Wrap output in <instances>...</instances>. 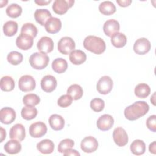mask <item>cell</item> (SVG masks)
<instances>
[{"label":"cell","mask_w":156,"mask_h":156,"mask_svg":"<svg viewBox=\"0 0 156 156\" xmlns=\"http://www.w3.org/2000/svg\"><path fill=\"white\" fill-rule=\"evenodd\" d=\"M149 110V106L145 101H136L126 107L124 114L129 121H135L145 115Z\"/></svg>","instance_id":"cell-1"},{"label":"cell","mask_w":156,"mask_h":156,"mask_svg":"<svg viewBox=\"0 0 156 156\" xmlns=\"http://www.w3.org/2000/svg\"><path fill=\"white\" fill-rule=\"evenodd\" d=\"M83 45L85 49L96 54H102L106 48L104 40L94 35L87 37L83 40Z\"/></svg>","instance_id":"cell-2"},{"label":"cell","mask_w":156,"mask_h":156,"mask_svg":"<svg viewBox=\"0 0 156 156\" xmlns=\"http://www.w3.org/2000/svg\"><path fill=\"white\" fill-rule=\"evenodd\" d=\"M30 66L35 69L41 70L45 68L49 62V58L46 53L37 52L32 54L29 57Z\"/></svg>","instance_id":"cell-3"},{"label":"cell","mask_w":156,"mask_h":156,"mask_svg":"<svg viewBox=\"0 0 156 156\" xmlns=\"http://www.w3.org/2000/svg\"><path fill=\"white\" fill-rule=\"evenodd\" d=\"M57 47L60 53L68 55L74 50L76 44L74 41L71 37H64L59 40Z\"/></svg>","instance_id":"cell-4"},{"label":"cell","mask_w":156,"mask_h":156,"mask_svg":"<svg viewBox=\"0 0 156 156\" xmlns=\"http://www.w3.org/2000/svg\"><path fill=\"white\" fill-rule=\"evenodd\" d=\"M113 80L108 76L101 77L98 80L96 88L98 91L102 94H107L109 93L113 88Z\"/></svg>","instance_id":"cell-5"},{"label":"cell","mask_w":156,"mask_h":156,"mask_svg":"<svg viewBox=\"0 0 156 156\" xmlns=\"http://www.w3.org/2000/svg\"><path fill=\"white\" fill-rule=\"evenodd\" d=\"M35 80L30 75H24L19 79L18 87L20 90L23 92L31 91L35 89Z\"/></svg>","instance_id":"cell-6"},{"label":"cell","mask_w":156,"mask_h":156,"mask_svg":"<svg viewBox=\"0 0 156 156\" xmlns=\"http://www.w3.org/2000/svg\"><path fill=\"white\" fill-rule=\"evenodd\" d=\"M74 3V0H55L52 5L53 11L58 15L66 13Z\"/></svg>","instance_id":"cell-7"},{"label":"cell","mask_w":156,"mask_h":156,"mask_svg":"<svg viewBox=\"0 0 156 156\" xmlns=\"http://www.w3.org/2000/svg\"><path fill=\"white\" fill-rule=\"evenodd\" d=\"M133 48L136 54L144 55L150 51L151 48V44L147 38H140L135 41Z\"/></svg>","instance_id":"cell-8"},{"label":"cell","mask_w":156,"mask_h":156,"mask_svg":"<svg viewBox=\"0 0 156 156\" xmlns=\"http://www.w3.org/2000/svg\"><path fill=\"white\" fill-rule=\"evenodd\" d=\"M80 147L84 152L92 153L97 150L98 147V142L94 137L88 136L82 140Z\"/></svg>","instance_id":"cell-9"},{"label":"cell","mask_w":156,"mask_h":156,"mask_svg":"<svg viewBox=\"0 0 156 156\" xmlns=\"http://www.w3.org/2000/svg\"><path fill=\"white\" fill-rule=\"evenodd\" d=\"M113 138L116 144L120 147L126 145L129 140L127 132L121 127H116L114 129L113 132Z\"/></svg>","instance_id":"cell-10"},{"label":"cell","mask_w":156,"mask_h":156,"mask_svg":"<svg viewBox=\"0 0 156 156\" xmlns=\"http://www.w3.org/2000/svg\"><path fill=\"white\" fill-rule=\"evenodd\" d=\"M29 133L34 138H40L44 135L47 132L46 125L41 121L32 123L29 127Z\"/></svg>","instance_id":"cell-11"},{"label":"cell","mask_w":156,"mask_h":156,"mask_svg":"<svg viewBox=\"0 0 156 156\" xmlns=\"http://www.w3.org/2000/svg\"><path fill=\"white\" fill-rule=\"evenodd\" d=\"M40 85L41 89L44 91L51 93L55 89L57 85V82L53 76L46 75L41 79Z\"/></svg>","instance_id":"cell-12"},{"label":"cell","mask_w":156,"mask_h":156,"mask_svg":"<svg viewBox=\"0 0 156 156\" xmlns=\"http://www.w3.org/2000/svg\"><path fill=\"white\" fill-rule=\"evenodd\" d=\"M33 38H34L27 34L21 33L16 39V44L17 47L21 50H28L33 46Z\"/></svg>","instance_id":"cell-13"},{"label":"cell","mask_w":156,"mask_h":156,"mask_svg":"<svg viewBox=\"0 0 156 156\" xmlns=\"http://www.w3.org/2000/svg\"><path fill=\"white\" fill-rule=\"evenodd\" d=\"M114 119L113 118L108 115L104 114L101 116L96 122L98 128L102 131H107L110 130L113 126Z\"/></svg>","instance_id":"cell-14"},{"label":"cell","mask_w":156,"mask_h":156,"mask_svg":"<svg viewBox=\"0 0 156 156\" xmlns=\"http://www.w3.org/2000/svg\"><path fill=\"white\" fill-rule=\"evenodd\" d=\"M16 118L15 111L10 107H4L0 110V120L2 124H9Z\"/></svg>","instance_id":"cell-15"},{"label":"cell","mask_w":156,"mask_h":156,"mask_svg":"<svg viewBox=\"0 0 156 156\" xmlns=\"http://www.w3.org/2000/svg\"><path fill=\"white\" fill-rule=\"evenodd\" d=\"M37 47L40 52L46 54L52 52L54 49V42L50 37L44 36L38 40Z\"/></svg>","instance_id":"cell-16"},{"label":"cell","mask_w":156,"mask_h":156,"mask_svg":"<svg viewBox=\"0 0 156 156\" xmlns=\"http://www.w3.org/2000/svg\"><path fill=\"white\" fill-rule=\"evenodd\" d=\"M9 136L11 139L23 141L26 136L25 128L21 124H16L10 129Z\"/></svg>","instance_id":"cell-17"},{"label":"cell","mask_w":156,"mask_h":156,"mask_svg":"<svg viewBox=\"0 0 156 156\" xmlns=\"http://www.w3.org/2000/svg\"><path fill=\"white\" fill-rule=\"evenodd\" d=\"M119 28L120 26L118 21L111 19L105 22L103 26V30L107 36L111 37L113 34L119 32Z\"/></svg>","instance_id":"cell-18"},{"label":"cell","mask_w":156,"mask_h":156,"mask_svg":"<svg viewBox=\"0 0 156 156\" xmlns=\"http://www.w3.org/2000/svg\"><path fill=\"white\" fill-rule=\"evenodd\" d=\"M44 27L47 32L49 34H56L62 28V22L60 19L55 17H51L45 23Z\"/></svg>","instance_id":"cell-19"},{"label":"cell","mask_w":156,"mask_h":156,"mask_svg":"<svg viewBox=\"0 0 156 156\" xmlns=\"http://www.w3.org/2000/svg\"><path fill=\"white\" fill-rule=\"evenodd\" d=\"M52 17L51 12L44 9H37L34 13V18L35 21L41 26H44L46 22Z\"/></svg>","instance_id":"cell-20"},{"label":"cell","mask_w":156,"mask_h":156,"mask_svg":"<svg viewBox=\"0 0 156 156\" xmlns=\"http://www.w3.org/2000/svg\"><path fill=\"white\" fill-rule=\"evenodd\" d=\"M37 149L41 154H49L54 151V144L51 140L44 139L37 143Z\"/></svg>","instance_id":"cell-21"},{"label":"cell","mask_w":156,"mask_h":156,"mask_svg":"<svg viewBox=\"0 0 156 156\" xmlns=\"http://www.w3.org/2000/svg\"><path fill=\"white\" fill-rule=\"evenodd\" d=\"M49 123L53 130L58 131L64 127L65 119L58 114H53L49 118Z\"/></svg>","instance_id":"cell-22"},{"label":"cell","mask_w":156,"mask_h":156,"mask_svg":"<svg viewBox=\"0 0 156 156\" xmlns=\"http://www.w3.org/2000/svg\"><path fill=\"white\" fill-rule=\"evenodd\" d=\"M70 62L76 65H81L86 61L87 55L85 53L81 50H74L69 54Z\"/></svg>","instance_id":"cell-23"},{"label":"cell","mask_w":156,"mask_h":156,"mask_svg":"<svg viewBox=\"0 0 156 156\" xmlns=\"http://www.w3.org/2000/svg\"><path fill=\"white\" fill-rule=\"evenodd\" d=\"M4 149L7 154H16L21 151V144L20 143V141L13 139L8 141L5 144Z\"/></svg>","instance_id":"cell-24"},{"label":"cell","mask_w":156,"mask_h":156,"mask_svg":"<svg viewBox=\"0 0 156 156\" xmlns=\"http://www.w3.org/2000/svg\"><path fill=\"white\" fill-rule=\"evenodd\" d=\"M130 149L134 155H141L146 151V144L143 140H135L131 143Z\"/></svg>","instance_id":"cell-25"},{"label":"cell","mask_w":156,"mask_h":156,"mask_svg":"<svg viewBox=\"0 0 156 156\" xmlns=\"http://www.w3.org/2000/svg\"><path fill=\"white\" fill-rule=\"evenodd\" d=\"M111 43L113 46L117 48H122L127 43V37L122 33H115L111 37Z\"/></svg>","instance_id":"cell-26"},{"label":"cell","mask_w":156,"mask_h":156,"mask_svg":"<svg viewBox=\"0 0 156 156\" xmlns=\"http://www.w3.org/2000/svg\"><path fill=\"white\" fill-rule=\"evenodd\" d=\"M52 68L57 73H63L68 68V63L63 58H57L52 63Z\"/></svg>","instance_id":"cell-27"},{"label":"cell","mask_w":156,"mask_h":156,"mask_svg":"<svg viewBox=\"0 0 156 156\" xmlns=\"http://www.w3.org/2000/svg\"><path fill=\"white\" fill-rule=\"evenodd\" d=\"M116 10V9L115 4L110 1H104L99 5V12L105 15H112L115 13Z\"/></svg>","instance_id":"cell-28"},{"label":"cell","mask_w":156,"mask_h":156,"mask_svg":"<svg viewBox=\"0 0 156 156\" xmlns=\"http://www.w3.org/2000/svg\"><path fill=\"white\" fill-rule=\"evenodd\" d=\"M18 24L14 21H8L3 26V32L5 35L12 37L15 35L18 31Z\"/></svg>","instance_id":"cell-29"},{"label":"cell","mask_w":156,"mask_h":156,"mask_svg":"<svg viewBox=\"0 0 156 156\" xmlns=\"http://www.w3.org/2000/svg\"><path fill=\"white\" fill-rule=\"evenodd\" d=\"M135 94L140 98H146L151 93L149 86L144 83L138 84L135 88Z\"/></svg>","instance_id":"cell-30"},{"label":"cell","mask_w":156,"mask_h":156,"mask_svg":"<svg viewBox=\"0 0 156 156\" xmlns=\"http://www.w3.org/2000/svg\"><path fill=\"white\" fill-rule=\"evenodd\" d=\"M38 113L37 109L34 106L26 105L24 107L21 112V116L23 119L29 121L35 118Z\"/></svg>","instance_id":"cell-31"},{"label":"cell","mask_w":156,"mask_h":156,"mask_svg":"<svg viewBox=\"0 0 156 156\" xmlns=\"http://www.w3.org/2000/svg\"><path fill=\"white\" fill-rule=\"evenodd\" d=\"M82 88L78 84H73L67 90V94L71 96L73 100H78L83 96Z\"/></svg>","instance_id":"cell-32"},{"label":"cell","mask_w":156,"mask_h":156,"mask_svg":"<svg viewBox=\"0 0 156 156\" xmlns=\"http://www.w3.org/2000/svg\"><path fill=\"white\" fill-rule=\"evenodd\" d=\"M1 89L4 91H11L15 88V81L13 78L9 76H5L1 79Z\"/></svg>","instance_id":"cell-33"},{"label":"cell","mask_w":156,"mask_h":156,"mask_svg":"<svg viewBox=\"0 0 156 156\" xmlns=\"http://www.w3.org/2000/svg\"><path fill=\"white\" fill-rule=\"evenodd\" d=\"M22 13L21 7L17 4H12L9 5L6 9L7 15L12 18H16L19 17Z\"/></svg>","instance_id":"cell-34"},{"label":"cell","mask_w":156,"mask_h":156,"mask_svg":"<svg viewBox=\"0 0 156 156\" xmlns=\"http://www.w3.org/2000/svg\"><path fill=\"white\" fill-rule=\"evenodd\" d=\"M21 33L27 34L32 38H34L37 35L38 30L34 24L27 23L23 25L21 29Z\"/></svg>","instance_id":"cell-35"},{"label":"cell","mask_w":156,"mask_h":156,"mask_svg":"<svg viewBox=\"0 0 156 156\" xmlns=\"http://www.w3.org/2000/svg\"><path fill=\"white\" fill-rule=\"evenodd\" d=\"M7 59L9 63L13 65H18L23 60V54L18 51H12L8 54Z\"/></svg>","instance_id":"cell-36"},{"label":"cell","mask_w":156,"mask_h":156,"mask_svg":"<svg viewBox=\"0 0 156 156\" xmlns=\"http://www.w3.org/2000/svg\"><path fill=\"white\" fill-rule=\"evenodd\" d=\"M40 99L38 95L34 93L26 94L23 98V104L26 105L35 106L40 103Z\"/></svg>","instance_id":"cell-37"},{"label":"cell","mask_w":156,"mask_h":156,"mask_svg":"<svg viewBox=\"0 0 156 156\" xmlns=\"http://www.w3.org/2000/svg\"><path fill=\"white\" fill-rule=\"evenodd\" d=\"M74 145V142L73 140L66 138L62 140L58 146V151L60 153L63 154L67 150L71 149Z\"/></svg>","instance_id":"cell-38"},{"label":"cell","mask_w":156,"mask_h":156,"mask_svg":"<svg viewBox=\"0 0 156 156\" xmlns=\"http://www.w3.org/2000/svg\"><path fill=\"white\" fill-rule=\"evenodd\" d=\"M105 106L104 101L101 98H94L90 102V107L95 112H101Z\"/></svg>","instance_id":"cell-39"},{"label":"cell","mask_w":156,"mask_h":156,"mask_svg":"<svg viewBox=\"0 0 156 156\" xmlns=\"http://www.w3.org/2000/svg\"><path fill=\"white\" fill-rule=\"evenodd\" d=\"M73 100V98L69 94H63L58 98L57 101V104L60 107L66 108L72 104Z\"/></svg>","instance_id":"cell-40"},{"label":"cell","mask_w":156,"mask_h":156,"mask_svg":"<svg viewBox=\"0 0 156 156\" xmlns=\"http://www.w3.org/2000/svg\"><path fill=\"white\" fill-rule=\"evenodd\" d=\"M146 126L147 128L154 132H156V115H153L148 117L146 120Z\"/></svg>","instance_id":"cell-41"},{"label":"cell","mask_w":156,"mask_h":156,"mask_svg":"<svg viewBox=\"0 0 156 156\" xmlns=\"http://www.w3.org/2000/svg\"><path fill=\"white\" fill-rule=\"evenodd\" d=\"M116 2L120 7H126L130 5V4L132 3V1L131 0H117Z\"/></svg>","instance_id":"cell-42"},{"label":"cell","mask_w":156,"mask_h":156,"mask_svg":"<svg viewBox=\"0 0 156 156\" xmlns=\"http://www.w3.org/2000/svg\"><path fill=\"white\" fill-rule=\"evenodd\" d=\"M64 155H77V156H79L80 155V153L79 152H77L76 150L75 149H69L68 150H67L66 151H65L63 153Z\"/></svg>","instance_id":"cell-43"},{"label":"cell","mask_w":156,"mask_h":156,"mask_svg":"<svg viewBox=\"0 0 156 156\" xmlns=\"http://www.w3.org/2000/svg\"><path fill=\"white\" fill-rule=\"evenodd\" d=\"M149 151L151 153L153 154H155L156 151V146H155V141H153L152 143L149 144Z\"/></svg>","instance_id":"cell-44"},{"label":"cell","mask_w":156,"mask_h":156,"mask_svg":"<svg viewBox=\"0 0 156 156\" xmlns=\"http://www.w3.org/2000/svg\"><path fill=\"white\" fill-rule=\"evenodd\" d=\"M51 2V0L49 1H43V0H39V1H35V3L38 4V5H46Z\"/></svg>","instance_id":"cell-45"},{"label":"cell","mask_w":156,"mask_h":156,"mask_svg":"<svg viewBox=\"0 0 156 156\" xmlns=\"http://www.w3.org/2000/svg\"><path fill=\"white\" fill-rule=\"evenodd\" d=\"M1 142H2L3 140L5 138L6 132H5V130L2 127H1Z\"/></svg>","instance_id":"cell-46"}]
</instances>
